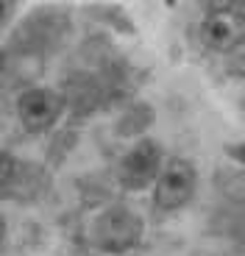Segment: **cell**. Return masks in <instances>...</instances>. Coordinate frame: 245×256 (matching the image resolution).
Wrapping results in <instances>:
<instances>
[{
    "mask_svg": "<svg viewBox=\"0 0 245 256\" xmlns=\"http://www.w3.org/2000/svg\"><path fill=\"white\" fill-rule=\"evenodd\" d=\"M200 42L214 53H232L245 45V12L240 6H220L200 22Z\"/></svg>",
    "mask_w": 245,
    "mask_h": 256,
    "instance_id": "cell-3",
    "label": "cell"
},
{
    "mask_svg": "<svg viewBox=\"0 0 245 256\" xmlns=\"http://www.w3.org/2000/svg\"><path fill=\"white\" fill-rule=\"evenodd\" d=\"M226 154L232 156L234 162L245 164V142H237V145H226Z\"/></svg>",
    "mask_w": 245,
    "mask_h": 256,
    "instance_id": "cell-8",
    "label": "cell"
},
{
    "mask_svg": "<svg viewBox=\"0 0 245 256\" xmlns=\"http://www.w3.org/2000/svg\"><path fill=\"white\" fill-rule=\"evenodd\" d=\"M8 12H12V0H0V28L8 20Z\"/></svg>",
    "mask_w": 245,
    "mask_h": 256,
    "instance_id": "cell-9",
    "label": "cell"
},
{
    "mask_svg": "<svg viewBox=\"0 0 245 256\" xmlns=\"http://www.w3.org/2000/svg\"><path fill=\"white\" fill-rule=\"evenodd\" d=\"M3 240H6V218L0 214V245H3Z\"/></svg>",
    "mask_w": 245,
    "mask_h": 256,
    "instance_id": "cell-10",
    "label": "cell"
},
{
    "mask_svg": "<svg viewBox=\"0 0 245 256\" xmlns=\"http://www.w3.org/2000/svg\"><path fill=\"white\" fill-rule=\"evenodd\" d=\"M195 184H198V173H195L192 162L181 159H170L162 167L159 178L154 184V200L162 212H176L181 206H187L195 195Z\"/></svg>",
    "mask_w": 245,
    "mask_h": 256,
    "instance_id": "cell-2",
    "label": "cell"
},
{
    "mask_svg": "<svg viewBox=\"0 0 245 256\" xmlns=\"http://www.w3.org/2000/svg\"><path fill=\"white\" fill-rule=\"evenodd\" d=\"M232 6H240V8H245V0H228Z\"/></svg>",
    "mask_w": 245,
    "mask_h": 256,
    "instance_id": "cell-11",
    "label": "cell"
},
{
    "mask_svg": "<svg viewBox=\"0 0 245 256\" xmlns=\"http://www.w3.org/2000/svg\"><path fill=\"white\" fill-rule=\"evenodd\" d=\"M64 112V98L53 90L36 86V90H26L17 100V117L26 131L31 134H42L48 128H53Z\"/></svg>",
    "mask_w": 245,
    "mask_h": 256,
    "instance_id": "cell-5",
    "label": "cell"
},
{
    "mask_svg": "<svg viewBox=\"0 0 245 256\" xmlns=\"http://www.w3.org/2000/svg\"><path fill=\"white\" fill-rule=\"evenodd\" d=\"M142 218L128 206H112L92 226V240L104 254H128L142 242Z\"/></svg>",
    "mask_w": 245,
    "mask_h": 256,
    "instance_id": "cell-1",
    "label": "cell"
},
{
    "mask_svg": "<svg viewBox=\"0 0 245 256\" xmlns=\"http://www.w3.org/2000/svg\"><path fill=\"white\" fill-rule=\"evenodd\" d=\"M20 170L22 167L17 164L14 156H8L6 150H0V195H14L20 181Z\"/></svg>",
    "mask_w": 245,
    "mask_h": 256,
    "instance_id": "cell-6",
    "label": "cell"
},
{
    "mask_svg": "<svg viewBox=\"0 0 245 256\" xmlns=\"http://www.w3.org/2000/svg\"><path fill=\"white\" fill-rule=\"evenodd\" d=\"M226 228H228V237H232L240 248H245V198L234 206L232 214L226 218Z\"/></svg>",
    "mask_w": 245,
    "mask_h": 256,
    "instance_id": "cell-7",
    "label": "cell"
},
{
    "mask_svg": "<svg viewBox=\"0 0 245 256\" xmlns=\"http://www.w3.org/2000/svg\"><path fill=\"white\" fill-rule=\"evenodd\" d=\"M162 167L164 164H162L159 142L140 140L128 154H126V159L120 162V173H117V178H120V184L126 186V190L142 192V190H148L150 184H156Z\"/></svg>",
    "mask_w": 245,
    "mask_h": 256,
    "instance_id": "cell-4",
    "label": "cell"
}]
</instances>
